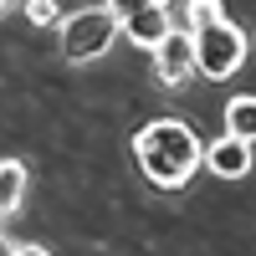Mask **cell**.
<instances>
[{"instance_id":"obj_1","label":"cell","mask_w":256,"mask_h":256,"mask_svg":"<svg viewBox=\"0 0 256 256\" xmlns=\"http://www.w3.org/2000/svg\"><path fill=\"white\" fill-rule=\"evenodd\" d=\"M134 159L154 190H184L205 159V144L190 123L180 118H154L134 134Z\"/></svg>"},{"instance_id":"obj_2","label":"cell","mask_w":256,"mask_h":256,"mask_svg":"<svg viewBox=\"0 0 256 256\" xmlns=\"http://www.w3.org/2000/svg\"><path fill=\"white\" fill-rule=\"evenodd\" d=\"M62 26V56L72 62V67H88V62H102L113 52V36H118V20L92 6V10H72L56 20Z\"/></svg>"},{"instance_id":"obj_3","label":"cell","mask_w":256,"mask_h":256,"mask_svg":"<svg viewBox=\"0 0 256 256\" xmlns=\"http://www.w3.org/2000/svg\"><path fill=\"white\" fill-rule=\"evenodd\" d=\"M246 62V31L236 20H210V26L195 31V72L210 77V82H226L230 72H241Z\"/></svg>"},{"instance_id":"obj_4","label":"cell","mask_w":256,"mask_h":256,"mask_svg":"<svg viewBox=\"0 0 256 256\" xmlns=\"http://www.w3.org/2000/svg\"><path fill=\"white\" fill-rule=\"evenodd\" d=\"M154 72H159L164 88H180L184 77H195V31L169 26L154 46Z\"/></svg>"},{"instance_id":"obj_5","label":"cell","mask_w":256,"mask_h":256,"mask_svg":"<svg viewBox=\"0 0 256 256\" xmlns=\"http://www.w3.org/2000/svg\"><path fill=\"white\" fill-rule=\"evenodd\" d=\"M200 164L210 169V174H220V180H241V174H251V144L220 134L216 144H205V159Z\"/></svg>"},{"instance_id":"obj_6","label":"cell","mask_w":256,"mask_h":256,"mask_svg":"<svg viewBox=\"0 0 256 256\" xmlns=\"http://www.w3.org/2000/svg\"><path fill=\"white\" fill-rule=\"evenodd\" d=\"M174 26L169 20V6H138L128 20H118V36H128L134 46H144V52H154L159 46V36Z\"/></svg>"},{"instance_id":"obj_7","label":"cell","mask_w":256,"mask_h":256,"mask_svg":"<svg viewBox=\"0 0 256 256\" xmlns=\"http://www.w3.org/2000/svg\"><path fill=\"white\" fill-rule=\"evenodd\" d=\"M26 190H31V169L20 159H0V216H16L26 205Z\"/></svg>"},{"instance_id":"obj_8","label":"cell","mask_w":256,"mask_h":256,"mask_svg":"<svg viewBox=\"0 0 256 256\" xmlns=\"http://www.w3.org/2000/svg\"><path fill=\"white\" fill-rule=\"evenodd\" d=\"M226 134L256 144V92H241V98L226 102Z\"/></svg>"},{"instance_id":"obj_9","label":"cell","mask_w":256,"mask_h":256,"mask_svg":"<svg viewBox=\"0 0 256 256\" xmlns=\"http://www.w3.org/2000/svg\"><path fill=\"white\" fill-rule=\"evenodd\" d=\"M226 10H220V0H184V26L190 31H200V26H210V20H220Z\"/></svg>"},{"instance_id":"obj_10","label":"cell","mask_w":256,"mask_h":256,"mask_svg":"<svg viewBox=\"0 0 256 256\" xmlns=\"http://www.w3.org/2000/svg\"><path fill=\"white\" fill-rule=\"evenodd\" d=\"M26 20H31V26H56L62 6H56V0H26Z\"/></svg>"},{"instance_id":"obj_11","label":"cell","mask_w":256,"mask_h":256,"mask_svg":"<svg viewBox=\"0 0 256 256\" xmlns=\"http://www.w3.org/2000/svg\"><path fill=\"white\" fill-rule=\"evenodd\" d=\"M138 6H148V0H102V10H108L113 20H128V16H134Z\"/></svg>"},{"instance_id":"obj_12","label":"cell","mask_w":256,"mask_h":256,"mask_svg":"<svg viewBox=\"0 0 256 256\" xmlns=\"http://www.w3.org/2000/svg\"><path fill=\"white\" fill-rule=\"evenodd\" d=\"M16 256H52L46 246H16Z\"/></svg>"},{"instance_id":"obj_13","label":"cell","mask_w":256,"mask_h":256,"mask_svg":"<svg viewBox=\"0 0 256 256\" xmlns=\"http://www.w3.org/2000/svg\"><path fill=\"white\" fill-rule=\"evenodd\" d=\"M0 256H16V241L6 236V230H0Z\"/></svg>"},{"instance_id":"obj_14","label":"cell","mask_w":256,"mask_h":256,"mask_svg":"<svg viewBox=\"0 0 256 256\" xmlns=\"http://www.w3.org/2000/svg\"><path fill=\"white\" fill-rule=\"evenodd\" d=\"M148 6H169V0H148Z\"/></svg>"},{"instance_id":"obj_15","label":"cell","mask_w":256,"mask_h":256,"mask_svg":"<svg viewBox=\"0 0 256 256\" xmlns=\"http://www.w3.org/2000/svg\"><path fill=\"white\" fill-rule=\"evenodd\" d=\"M6 6H10V0H0V16H6Z\"/></svg>"}]
</instances>
